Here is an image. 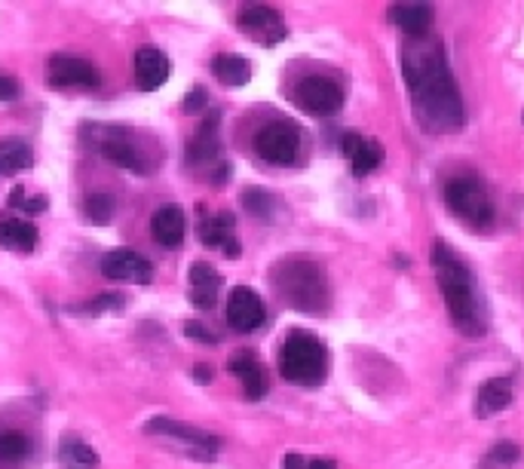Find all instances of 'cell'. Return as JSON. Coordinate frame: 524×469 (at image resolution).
<instances>
[{"instance_id": "31", "label": "cell", "mask_w": 524, "mask_h": 469, "mask_svg": "<svg viewBox=\"0 0 524 469\" xmlns=\"http://www.w3.org/2000/svg\"><path fill=\"white\" fill-rule=\"evenodd\" d=\"M10 206L25 212V215H40L46 209V197H28L19 187V191H13V197H10Z\"/></svg>"}, {"instance_id": "11", "label": "cell", "mask_w": 524, "mask_h": 469, "mask_svg": "<svg viewBox=\"0 0 524 469\" xmlns=\"http://www.w3.org/2000/svg\"><path fill=\"white\" fill-rule=\"evenodd\" d=\"M267 319V310H264V301L258 298L255 289L249 286H236L230 295H227V325L233 332L240 335H252L264 325Z\"/></svg>"}, {"instance_id": "7", "label": "cell", "mask_w": 524, "mask_h": 469, "mask_svg": "<svg viewBox=\"0 0 524 469\" xmlns=\"http://www.w3.org/2000/svg\"><path fill=\"white\" fill-rule=\"evenodd\" d=\"M301 145H304V135L295 123L289 120H276L267 123L264 129H258L255 135V151L261 160L273 163V166H292L301 157Z\"/></svg>"}, {"instance_id": "34", "label": "cell", "mask_w": 524, "mask_h": 469, "mask_svg": "<svg viewBox=\"0 0 524 469\" xmlns=\"http://www.w3.org/2000/svg\"><path fill=\"white\" fill-rule=\"evenodd\" d=\"M13 99H19V83H16V77L0 74V102H13Z\"/></svg>"}, {"instance_id": "24", "label": "cell", "mask_w": 524, "mask_h": 469, "mask_svg": "<svg viewBox=\"0 0 524 469\" xmlns=\"http://www.w3.org/2000/svg\"><path fill=\"white\" fill-rule=\"evenodd\" d=\"M212 74L224 83V86H246L252 80V65L243 56L233 53H221L212 59Z\"/></svg>"}, {"instance_id": "17", "label": "cell", "mask_w": 524, "mask_h": 469, "mask_svg": "<svg viewBox=\"0 0 524 469\" xmlns=\"http://www.w3.org/2000/svg\"><path fill=\"white\" fill-rule=\"evenodd\" d=\"M200 240L209 249H221L227 258H240V240L233 233V215L221 212V215H206L200 221Z\"/></svg>"}, {"instance_id": "36", "label": "cell", "mask_w": 524, "mask_h": 469, "mask_svg": "<svg viewBox=\"0 0 524 469\" xmlns=\"http://www.w3.org/2000/svg\"><path fill=\"white\" fill-rule=\"evenodd\" d=\"M184 332H187V338H197V341L215 344V335H209V332H206V328H203V325H194V322H190V325L184 328Z\"/></svg>"}, {"instance_id": "15", "label": "cell", "mask_w": 524, "mask_h": 469, "mask_svg": "<svg viewBox=\"0 0 524 469\" xmlns=\"http://www.w3.org/2000/svg\"><path fill=\"white\" fill-rule=\"evenodd\" d=\"M227 368H230V374H236V378H240L246 399H252V402L264 399V393H267V374H264L261 359L252 350L233 353L230 362H227Z\"/></svg>"}, {"instance_id": "2", "label": "cell", "mask_w": 524, "mask_h": 469, "mask_svg": "<svg viewBox=\"0 0 524 469\" xmlns=\"http://www.w3.org/2000/svg\"><path fill=\"white\" fill-rule=\"evenodd\" d=\"M436 279H439L448 316H451L457 332H463L469 338L485 335V322L479 316V304H475L469 267L445 246H436Z\"/></svg>"}, {"instance_id": "28", "label": "cell", "mask_w": 524, "mask_h": 469, "mask_svg": "<svg viewBox=\"0 0 524 469\" xmlns=\"http://www.w3.org/2000/svg\"><path fill=\"white\" fill-rule=\"evenodd\" d=\"M243 206H246L255 218L270 221V218H273V209H276V200H273V194L261 191V187H249V191L243 194Z\"/></svg>"}, {"instance_id": "8", "label": "cell", "mask_w": 524, "mask_h": 469, "mask_svg": "<svg viewBox=\"0 0 524 469\" xmlns=\"http://www.w3.org/2000/svg\"><path fill=\"white\" fill-rule=\"evenodd\" d=\"M148 433L172 439L178 448H184L190 457H197V460H215V454L221 451L218 436H212L206 430H197L190 424H181V420H172V417H154L148 424Z\"/></svg>"}, {"instance_id": "33", "label": "cell", "mask_w": 524, "mask_h": 469, "mask_svg": "<svg viewBox=\"0 0 524 469\" xmlns=\"http://www.w3.org/2000/svg\"><path fill=\"white\" fill-rule=\"evenodd\" d=\"M206 102H209L206 89H203V86H197V89H190L187 96H184L181 111H184V114H197V111H203V108H206Z\"/></svg>"}, {"instance_id": "27", "label": "cell", "mask_w": 524, "mask_h": 469, "mask_svg": "<svg viewBox=\"0 0 524 469\" xmlns=\"http://www.w3.org/2000/svg\"><path fill=\"white\" fill-rule=\"evenodd\" d=\"M59 460H62L65 466H95V463H99V454H95L86 442L68 439V442H62V448H59Z\"/></svg>"}, {"instance_id": "1", "label": "cell", "mask_w": 524, "mask_h": 469, "mask_svg": "<svg viewBox=\"0 0 524 469\" xmlns=\"http://www.w3.org/2000/svg\"><path fill=\"white\" fill-rule=\"evenodd\" d=\"M402 71L417 123L436 135L460 132L466 123V111L442 43H430L426 37L411 40V46L402 53Z\"/></svg>"}, {"instance_id": "19", "label": "cell", "mask_w": 524, "mask_h": 469, "mask_svg": "<svg viewBox=\"0 0 524 469\" xmlns=\"http://www.w3.org/2000/svg\"><path fill=\"white\" fill-rule=\"evenodd\" d=\"M390 19H393V25L405 37L423 40L426 34H430V28H433L436 13H433L430 4H396V7H390Z\"/></svg>"}, {"instance_id": "4", "label": "cell", "mask_w": 524, "mask_h": 469, "mask_svg": "<svg viewBox=\"0 0 524 469\" xmlns=\"http://www.w3.org/2000/svg\"><path fill=\"white\" fill-rule=\"evenodd\" d=\"M273 283L279 289V295L289 301L298 310H325L328 304V283L319 264L307 261V258H289L276 267Z\"/></svg>"}, {"instance_id": "14", "label": "cell", "mask_w": 524, "mask_h": 469, "mask_svg": "<svg viewBox=\"0 0 524 469\" xmlns=\"http://www.w3.org/2000/svg\"><path fill=\"white\" fill-rule=\"evenodd\" d=\"M169 59L163 50H157V46H138L135 53V83L141 92H154L160 89L166 80H169Z\"/></svg>"}, {"instance_id": "16", "label": "cell", "mask_w": 524, "mask_h": 469, "mask_svg": "<svg viewBox=\"0 0 524 469\" xmlns=\"http://www.w3.org/2000/svg\"><path fill=\"white\" fill-rule=\"evenodd\" d=\"M218 120H221V114L212 111V114L200 123L197 135L190 138V148H187V163H190V166H209V163H218V157H221Z\"/></svg>"}, {"instance_id": "23", "label": "cell", "mask_w": 524, "mask_h": 469, "mask_svg": "<svg viewBox=\"0 0 524 469\" xmlns=\"http://www.w3.org/2000/svg\"><path fill=\"white\" fill-rule=\"evenodd\" d=\"M34 166V151L22 138H4L0 142V175H16Z\"/></svg>"}, {"instance_id": "22", "label": "cell", "mask_w": 524, "mask_h": 469, "mask_svg": "<svg viewBox=\"0 0 524 469\" xmlns=\"http://www.w3.org/2000/svg\"><path fill=\"white\" fill-rule=\"evenodd\" d=\"M512 405V381L509 378H491L482 384L479 396H475V414L491 417Z\"/></svg>"}, {"instance_id": "5", "label": "cell", "mask_w": 524, "mask_h": 469, "mask_svg": "<svg viewBox=\"0 0 524 469\" xmlns=\"http://www.w3.org/2000/svg\"><path fill=\"white\" fill-rule=\"evenodd\" d=\"M80 138H83V145H89L92 151H99L105 160H111L120 169H129L135 175H148V169H151L145 151L138 148L132 129H126V126L86 123L80 129Z\"/></svg>"}, {"instance_id": "10", "label": "cell", "mask_w": 524, "mask_h": 469, "mask_svg": "<svg viewBox=\"0 0 524 469\" xmlns=\"http://www.w3.org/2000/svg\"><path fill=\"white\" fill-rule=\"evenodd\" d=\"M46 83L56 89H95L102 83V74L92 62L80 59V56H53L46 62Z\"/></svg>"}, {"instance_id": "25", "label": "cell", "mask_w": 524, "mask_h": 469, "mask_svg": "<svg viewBox=\"0 0 524 469\" xmlns=\"http://www.w3.org/2000/svg\"><path fill=\"white\" fill-rule=\"evenodd\" d=\"M34 454V442L19 433V430H4L0 433V460L4 463H22Z\"/></svg>"}, {"instance_id": "13", "label": "cell", "mask_w": 524, "mask_h": 469, "mask_svg": "<svg viewBox=\"0 0 524 469\" xmlns=\"http://www.w3.org/2000/svg\"><path fill=\"white\" fill-rule=\"evenodd\" d=\"M240 31L264 46H276L285 40V22L273 7H246L240 13Z\"/></svg>"}, {"instance_id": "3", "label": "cell", "mask_w": 524, "mask_h": 469, "mask_svg": "<svg viewBox=\"0 0 524 469\" xmlns=\"http://www.w3.org/2000/svg\"><path fill=\"white\" fill-rule=\"evenodd\" d=\"M279 371L289 384L319 387L328 378V350L325 344L304 328H292L279 350Z\"/></svg>"}, {"instance_id": "32", "label": "cell", "mask_w": 524, "mask_h": 469, "mask_svg": "<svg viewBox=\"0 0 524 469\" xmlns=\"http://www.w3.org/2000/svg\"><path fill=\"white\" fill-rule=\"evenodd\" d=\"M491 460L500 463V466H512L518 460V445L515 442H497L491 448Z\"/></svg>"}, {"instance_id": "6", "label": "cell", "mask_w": 524, "mask_h": 469, "mask_svg": "<svg viewBox=\"0 0 524 469\" xmlns=\"http://www.w3.org/2000/svg\"><path fill=\"white\" fill-rule=\"evenodd\" d=\"M445 206L472 227H488L494 221V203L488 197V187L479 178H451L445 184Z\"/></svg>"}, {"instance_id": "20", "label": "cell", "mask_w": 524, "mask_h": 469, "mask_svg": "<svg viewBox=\"0 0 524 469\" xmlns=\"http://www.w3.org/2000/svg\"><path fill=\"white\" fill-rule=\"evenodd\" d=\"M184 212L178 206H160L151 218V237L163 246V249H178L184 243Z\"/></svg>"}, {"instance_id": "18", "label": "cell", "mask_w": 524, "mask_h": 469, "mask_svg": "<svg viewBox=\"0 0 524 469\" xmlns=\"http://www.w3.org/2000/svg\"><path fill=\"white\" fill-rule=\"evenodd\" d=\"M218 295H221V273L212 264L197 261L190 267V304L200 310H212L218 304Z\"/></svg>"}, {"instance_id": "29", "label": "cell", "mask_w": 524, "mask_h": 469, "mask_svg": "<svg viewBox=\"0 0 524 469\" xmlns=\"http://www.w3.org/2000/svg\"><path fill=\"white\" fill-rule=\"evenodd\" d=\"M83 212L92 224H108L114 218V200L108 194H89L83 203Z\"/></svg>"}, {"instance_id": "26", "label": "cell", "mask_w": 524, "mask_h": 469, "mask_svg": "<svg viewBox=\"0 0 524 469\" xmlns=\"http://www.w3.org/2000/svg\"><path fill=\"white\" fill-rule=\"evenodd\" d=\"M380 160H384V148H380V142H374V138H362L359 151L353 154V175H368L380 166Z\"/></svg>"}, {"instance_id": "21", "label": "cell", "mask_w": 524, "mask_h": 469, "mask_svg": "<svg viewBox=\"0 0 524 469\" xmlns=\"http://www.w3.org/2000/svg\"><path fill=\"white\" fill-rule=\"evenodd\" d=\"M40 240V233L31 221L25 218H10L4 215L0 218V246L10 249V252H34Z\"/></svg>"}, {"instance_id": "9", "label": "cell", "mask_w": 524, "mask_h": 469, "mask_svg": "<svg viewBox=\"0 0 524 469\" xmlns=\"http://www.w3.org/2000/svg\"><path fill=\"white\" fill-rule=\"evenodd\" d=\"M292 99L301 111L313 117H331L344 108V89L331 77H304L295 83Z\"/></svg>"}, {"instance_id": "37", "label": "cell", "mask_w": 524, "mask_h": 469, "mask_svg": "<svg viewBox=\"0 0 524 469\" xmlns=\"http://www.w3.org/2000/svg\"><path fill=\"white\" fill-rule=\"evenodd\" d=\"M194 378H197L200 384H209V381H212V371H209V365H197Z\"/></svg>"}, {"instance_id": "12", "label": "cell", "mask_w": 524, "mask_h": 469, "mask_svg": "<svg viewBox=\"0 0 524 469\" xmlns=\"http://www.w3.org/2000/svg\"><path fill=\"white\" fill-rule=\"evenodd\" d=\"M102 273L114 283H132V286H148L154 279V267L145 255L129 252V249H117L102 255Z\"/></svg>"}, {"instance_id": "35", "label": "cell", "mask_w": 524, "mask_h": 469, "mask_svg": "<svg viewBox=\"0 0 524 469\" xmlns=\"http://www.w3.org/2000/svg\"><path fill=\"white\" fill-rule=\"evenodd\" d=\"M359 145H362V135H356V132H347V135L341 138V151H344V157H350V160H353V154L359 151Z\"/></svg>"}, {"instance_id": "30", "label": "cell", "mask_w": 524, "mask_h": 469, "mask_svg": "<svg viewBox=\"0 0 524 469\" xmlns=\"http://www.w3.org/2000/svg\"><path fill=\"white\" fill-rule=\"evenodd\" d=\"M282 469H338L335 460L328 457H301V454H285Z\"/></svg>"}, {"instance_id": "38", "label": "cell", "mask_w": 524, "mask_h": 469, "mask_svg": "<svg viewBox=\"0 0 524 469\" xmlns=\"http://www.w3.org/2000/svg\"><path fill=\"white\" fill-rule=\"evenodd\" d=\"M521 120H524V114H521Z\"/></svg>"}]
</instances>
